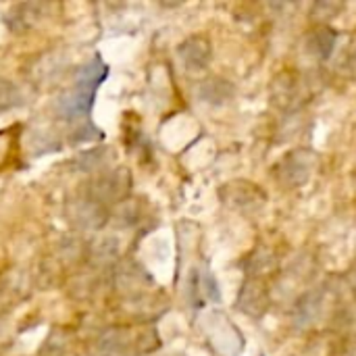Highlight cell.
<instances>
[{"instance_id": "8", "label": "cell", "mask_w": 356, "mask_h": 356, "mask_svg": "<svg viewBox=\"0 0 356 356\" xmlns=\"http://www.w3.org/2000/svg\"><path fill=\"white\" fill-rule=\"evenodd\" d=\"M102 150H92V152H86L83 156H79V163H81V167L88 171V169H94V167H102L104 165V159H102Z\"/></svg>"}, {"instance_id": "6", "label": "cell", "mask_w": 356, "mask_h": 356, "mask_svg": "<svg viewBox=\"0 0 356 356\" xmlns=\"http://www.w3.org/2000/svg\"><path fill=\"white\" fill-rule=\"evenodd\" d=\"M338 42V33L330 27H319L315 31H311L309 40H307V48L309 54H315L319 58H327L332 54V50L336 48Z\"/></svg>"}, {"instance_id": "3", "label": "cell", "mask_w": 356, "mask_h": 356, "mask_svg": "<svg viewBox=\"0 0 356 356\" xmlns=\"http://www.w3.org/2000/svg\"><path fill=\"white\" fill-rule=\"evenodd\" d=\"M69 221L79 229H98L106 221V211L102 204L90 200L88 196L81 200H75L67 207Z\"/></svg>"}, {"instance_id": "1", "label": "cell", "mask_w": 356, "mask_h": 356, "mask_svg": "<svg viewBox=\"0 0 356 356\" xmlns=\"http://www.w3.org/2000/svg\"><path fill=\"white\" fill-rule=\"evenodd\" d=\"M108 75V67L102 63L100 56H94L88 65H83L75 79L73 86L58 98L56 111L63 119L71 123H81L90 121V111L94 106V98L98 88Z\"/></svg>"}, {"instance_id": "2", "label": "cell", "mask_w": 356, "mask_h": 356, "mask_svg": "<svg viewBox=\"0 0 356 356\" xmlns=\"http://www.w3.org/2000/svg\"><path fill=\"white\" fill-rule=\"evenodd\" d=\"M131 188V175L127 169L119 167L113 171H104L100 173L90 186H88V198L98 202V204H106V202H121L127 192Z\"/></svg>"}, {"instance_id": "5", "label": "cell", "mask_w": 356, "mask_h": 356, "mask_svg": "<svg viewBox=\"0 0 356 356\" xmlns=\"http://www.w3.org/2000/svg\"><path fill=\"white\" fill-rule=\"evenodd\" d=\"M179 56L186 63L188 69H204L211 58V44L204 38H190L179 46Z\"/></svg>"}, {"instance_id": "4", "label": "cell", "mask_w": 356, "mask_h": 356, "mask_svg": "<svg viewBox=\"0 0 356 356\" xmlns=\"http://www.w3.org/2000/svg\"><path fill=\"white\" fill-rule=\"evenodd\" d=\"M44 10H46V4H42V2L15 4L10 8V13L6 15V27L13 33H25L38 25V21L44 17Z\"/></svg>"}, {"instance_id": "7", "label": "cell", "mask_w": 356, "mask_h": 356, "mask_svg": "<svg viewBox=\"0 0 356 356\" xmlns=\"http://www.w3.org/2000/svg\"><path fill=\"white\" fill-rule=\"evenodd\" d=\"M21 100H23L21 90H19L13 81H8V79L0 77V113H2V111H8V108H15V106H19V104H21Z\"/></svg>"}]
</instances>
